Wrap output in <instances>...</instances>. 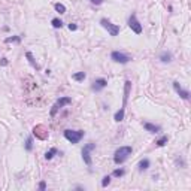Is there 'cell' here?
Wrapping results in <instances>:
<instances>
[{
	"instance_id": "26",
	"label": "cell",
	"mask_w": 191,
	"mask_h": 191,
	"mask_svg": "<svg viewBox=\"0 0 191 191\" xmlns=\"http://www.w3.org/2000/svg\"><path fill=\"white\" fill-rule=\"evenodd\" d=\"M39 190H42V191H43V190H46V184H45L43 181H42L40 184H39Z\"/></svg>"
},
{
	"instance_id": "10",
	"label": "cell",
	"mask_w": 191,
	"mask_h": 191,
	"mask_svg": "<svg viewBox=\"0 0 191 191\" xmlns=\"http://www.w3.org/2000/svg\"><path fill=\"white\" fill-rule=\"evenodd\" d=\"M33 133H34V136H36V137L42 139V141H45V139L48 137V132H46L45 126H36V127L33 128Z\"/></svg>"
},
{
	"instance_id": "20",
	"label": "cell",
	"mask_w": 191,
	"mask_h": 191,
	"mask_svg": "<svg viewBox=\"0 0 191 191\" xmlns=\"http://www.w3.org/2000/svg\"><path fill=\"white\" fill-rule=\"evenodd\" d=\"M54 8H55V11H57L58 14H64V12H66V6L61 5V3H55Z\"/></svg>"
},
{
	"instance_id": "16",
	"label": "cell",
	"mask_w": 191,
	"mask_h": 191,
	"mask_svg": "<svg viewBox=\"0 0 191 191\" xmlns=\"http://www.w3.org/2000/svg\"><path fill=\"white\" fill-rule=\"evenodd\" d=\"M58 152V149L57 148H51L49 151H46V154H45V160H51V158H53L54 157V155Z\"/></svg>"
},
{
	"instance_id": "28",
	"label": "cell",
	"mask_w": 191,
	"mask_h": 191,
	"mask_svg": "<svg viewBox=\"0 0 191 191\" xmlns=\"http://www.w3.org/2000/svg\"><path fill=\"white\" fill-rule=\"evenodd\" d=\"M0 64H2V66H6V64H8V58H2V61H0Z\"/></svg>"
},
{
	"instance_id": "21",
	"label": "cell",
	"mask_w": 191,
	"mask_h": 191,
	"mask_svg": "<svg viewBox=\"0 0 191 191\" xmlns=\"http://www.w3.org/2000/svg\"><path fill=\"white\" fill-rule=\"evenodd\" d=\"M123 175H124V169H115L114 172H112V176H115V178H119Z\"/></svg>"
},
{
	"instance_id": "22",
	"label": "cell",
	"mask_w": 191,
	"mask_h": 191,
	"mask_svg": "<svg viewBox=\"0 0 191 191\" xmlns=\"http://www.w3.org/2000/svg\"><path fill=\"white\" fill-rule=\"evenodd\" d=\"M25 149L27 151H31L33 149V137H29L27 142H25Z\"/></svg>"
},
{
	"instance_id": "5",
	"label": "cell",
	"mask_w": 191,
	"mask_h": 191,
	"mask_svg": "<svg viewBox=\"0 0 191 191\" xmlns=\"http://www.w3.org/2000/svg\"><path fill=\"white\" fill-rule=\"evenodd\" d=\"M100 24H102L103 29L108 30V33L111 34V36H118V33H119V25L112 24L108 18H102V20H100Z\"/></svg>"
},
{
	"instance_id": "8",
	"label": "cell",
	"mask_w": 191,
	"mask_h": 191,
	"mask_svg": "<svg viewBox=\"0 0 191 191\" xmlns=\"http://www.w3.org/2000/svg\"><path fill=\"white\" fill-rule=\"evenodd\" d=\"M128 27L132 29L136 34H141V33H142V25H141V23L137 21L136 14H132V15H130V18H128Z\"/></svg>"
},
{
	"instance_id": "13",
	"label": "cell",
	"mask_w": 191,
	"mask_h": 191,
	"mask_svg": "<svg viewBox=\"0 0 191 191\" xmlns=\"http://www.w3.org/2000/svg\"><path fill=\"white\" fill-rule=\"evenodd\" d=\"M25 57H27L29 58V61H30V64L34 67V69H36V70H39V69H40V66L36 63V61H34V58H33V54L31 53H27V54H25Z\"/></svg>"
},
{
	"instance_id": "19",
	"label": "cell",
	"mask_w": 191,
	"mask_h": 191,
	"mask_svg": "<svg viewBox=\"0 0 191 191\" xmlns=\"http://www.w3.org/2000/svg\"><path fill=\"white\" fill-rule=\"evenodd\" d=\"M167 141H169V137H167L166 134H164V136H161V137H160L155 143H157V146H164V145L167 143Z\"/></svg>"
},
{
	"instance_id": "7",
	"label": "cell",
	"mask_w": 191,
	"mask_h": 191,
	"mask_svg": "<svg viewBox=\"0 0 191 191\" xmlns=\"http://www.w3.org/2000/svg\"><path fill=\"white\" fill-rule=\"evenodd\" d=\"M111 58L114 60L115 63H119V64H127L130 60H132V57L124 54V53H119V51H114V53L111 54Z\"/></svg>"
},
{
	"instance_id": "24",
	"label": "cell",
	"mask_w": 191,
	"mask_h": 191,
	"mask_svg": "<svg viewBox=\"0 0 191 191\" xmlns=\"http://www.w3.org/2000/svg\"><path fill=\"white\" fill-rule=\"evenodd\" d=\"M109 184H111V176L108 175V176L103 178V181H102V187H108Z\"/></svg>"
},
{
	"instance_id": "18",
	"label": "cell",
	"mask_w": 191,
	"mask_h": 191,
	"mask_svg": "<svg viewBox=\"0 0 191 191\" xmlns=\"http://www.w3.org/2000/svg\"><path fill=\"white\" fill-rule=\"evenodd\" d=\"M51 24H53L54 29H61V27H63V21L58 20V18H54L53 21H51Z\"/></svg>"
},
{
	"instance_id": "25",
	"label": "cell",
	"mask_w": 191,
	"mask_h": 191,
	"mask_svg": "<svg viewBox=\"0 0 191 191\" xmlns=\"http://www.w3.org/2000/svg\"><path fill=\"white\" fill-rule=\"evenodd\" d=\"M76 29H78V25H76V24H73V23L69 24V30H70V31H75Z\"/></svg>"
},
{
	"instance_id": "9",
	"label": "cell",
	"mask_w": 191,
	"mask_h": 191,
	"mask_svg": "<svg viewBox=\"0 0 191 191\" xmlns=\"http://www.w3.org/2000/svg\"><path fill=\"white\" fill-rule=\"evenodd\" d=\"M108 85V81L105 79V78H99V79H96L91 85V90L93 91H102L103 88H106Z\"/></svg>"
},
{
	"instance_id": "4",
	"label": "cell",
	"mask_w": 191,
	"mask_h": 191,
	"mask_svg": "<svg viewBox=\"0 0 191 191\" xmlns=\"http://www.w3.org/2000/svg\"><path fill=\"white\" fill-rule=\"evenodd\" d=\"M67 105H72V99L70 97H60L54 105H53V108H51V111H49V115L51 117H55V114L61 109V108H64V106H67Z\"/></svg>"
},
{
	"instance_id": "27",
	"label": "cell",
	"mask_w": 191,
	"mask_h": 191,
	"mask_svg": "<svg viewBox=\"0 0 191 191\" xmlns=\"http://www.w3.org/2000/svg\"><path fill=\"white\" fill-rule=\"evenodd\" d=\"M90 2H91L93 5H102V3H103V0H90Z\"/></svg>"
},
{
	"instance_id": "23",
	"label": "cell",
	"mask_w": 191,
	"mask_h": 191,
	"mask_svg": "<svg viewBox=\"0 0 191 191\" xmlns=\"http://www.w3.org/2000/svg\"><path fill=\"white\" fill-rule=\"evenodd\" d=\"M20 40H21L20 36H12V38H8L5 42H6V43H11V42H20Z\"/></svg>"
},
{
	"instance_id": "6",
	"label": "cell",
	"mask_w": 191,
	"mask_h": 191,
	"mask_svg": "<svg viewBox=\"0 0 191 191\" xmlns=\"http://www.w3.org/2000/svg\"><path fill=\"white\" fill-rule=\"evenodd\" d=\"M93 149H96V143H93V142L84 145V148H82V158H84L87 166H91V155H90V152Z\"/></svg>"
},
{
	"instance_id": "17",
	"label": "cell",
	"mask_w": 191,
	"mask_h": 191,
	"mask_svg": "<svg viewBox=\"0 0 191 191\" xmlns=\"http://www.w3.org/2000/svg\"><path fill=\"white\" fill-rule=\"evenodd\" d=\"M85 76H87V75H85V72H78V73H75L72 78H73L75 81L81 82V81H84V79H85Z\"/></svg>"
},
{
	"instance_id": "3",
	"label": "cell",
	"mask_w": 191,
	"mask_h": 191,
	"mask_svg": "<svg viewBox=\"0 0 191 191\" xmlns=\"http://www.w3.org/2000/svg\"><path fill=\"white\" fill-rule=\"evenodd\" d=\"M84 136H85V132H84V130H70V128L64 130V137H66L70 143H78Z\"/></svg>"
},
{
	"instance_id": "15",
	"label": "cell",
	"mask_w": 191,
	"mask_h": 191,
	"mask_svg": "<svg viewBox=\"0 0 191 191\" xmlns=\"http://www.w3.org/2000/svg\"><path fill=\"white\" fill-rule=\"evenodd\" d=\"M160 60H161L163 63H170L172 61V54L170 53H163L160 55Z\"/></svg>"
},
{
	"instance_id": "2",
	"label": "cell",
	"mask_w": 191,
	"mask_h": 191,
	"mask_svg": "<svg viewBox=\"0 0 191 191\" xmlns=\"http://www.w3.org/2000/svg\"><path fill=\"white\" fill-rule=\"evenodd\" d=\"M132 152H133L132 146H119V148L115 151V154H114L115 164H123L130 157V155H132Z\"/></svg>"
},
{
	"instance_id": "12",
	"label": "cell",
	"mask_w": 191,
	"mask_h": 191,
	"mask_svg": "<svg viewBox=\"0 0 191 191\" xmlns=\"http://www.w3.org/2000/svg\"><path fill=\"white\" fill-rule=\"evenodd\" d=\"M143 128L146 130V132H149V133H158L160 132V126H155V124H151V123H143Z\"/></svg>"
},
{
	"instance_id": "14",
	"label": "cell",
	"mask_w": 191,
	"mask_h": 191,
	"mask_svg": "<svg viewBox=\"0 0 191 191\" xmlns=\"http://www.w3.org/2000/svg\"><path fill=\"white\" fill-rule=\"evenodd\" d=\"M148 167H149V160L148 158H145V160H142L141 163H139V170H141V172L146 170Z\"/></svg>"
},
{
	"instance_id": "11",
	"label": "cell",
	"mask_w": 191,
	"mask_h": 191,
	"mask_svg": "<svg viewBox=\"0 0 191 191\" xmlns=\"http://www.w3.org/2000/svg\"><path fill=\"white\" fill-rule=\"evenodd\" d=\"M173 88H175V91L181 96V97L182 99H184V100H188L190 99V91H187V90H184V88H182V87H181V84L178 82V81H175V82H173Z\"/></svg>"
},
{
	"instance_id": "1",
	"label": "cell",
	"mask_w": 191,
	"mask_h": 191,
	"mask_svg": "<svg viewBox=\"0 0 191 191\" xmlns=\"http://www.w3.org/2000/svg\"><path fill=\"white\" fill-rule=\"evenodd\" d=\"M130 90H132V81H126V85H124V97H123V108H121L114 119L117 121V123H121V121L124 119V114H126V105H127V99H128V94H130Z\"/></svg>"
}]
</instances>
